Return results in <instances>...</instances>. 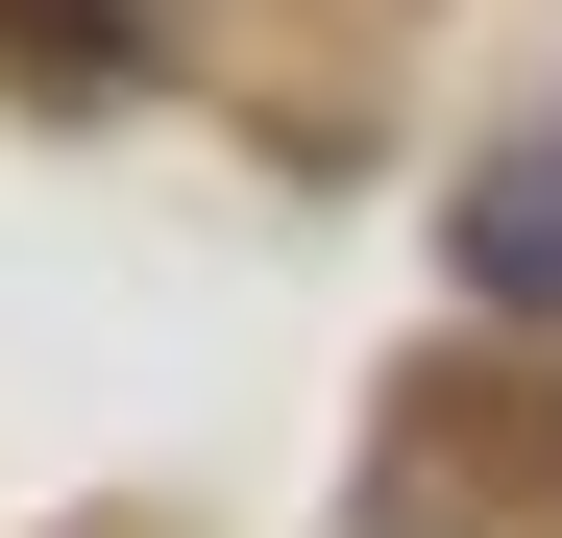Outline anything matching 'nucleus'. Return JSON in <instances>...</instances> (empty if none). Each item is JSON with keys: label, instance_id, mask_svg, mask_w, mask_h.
Segmentation results:
<instances>
[{"label": "nucleus", "instance_id": "f257e3e1", "mask_svg": "<svg viewBox=\"0 0 562 538\" xmlns=\"http://www.w3.org/2000/svg\"><path fill=\"white\" fill-rule=\"evenodd\" d=\"M440 245H464V294H490L514 343H562V123H514L490 171L440 197Z\"/></svg>", "mask_w": 562, "mask_h": 538}, {"label": "nucleus", "instance_id": "f03ea898", "mask_svg": "<svg viewBox=\"0 0 562 538\" xmlns=\"http://www.w3.org/2000/svg\"><path fill=\"white\" fill-rule=\"evenodd\" d=\"M464 416H490V392H416L392 440H367V490H464ZM514 490H562V392L514 416Z\"/></svg>", "mask_w": 562, "mask_h": 538}]
</instances>
